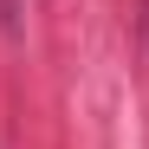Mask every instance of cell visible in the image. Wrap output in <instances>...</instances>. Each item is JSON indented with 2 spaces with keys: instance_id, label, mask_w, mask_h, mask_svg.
<instances>
[]
</instances>
